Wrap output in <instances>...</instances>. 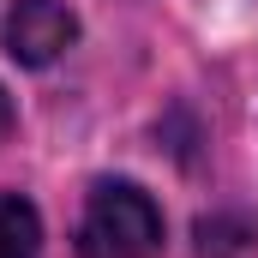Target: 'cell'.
I'll list each match as a JSON object with an SVG mask.
<instances>
[{
  "label": "cell",
  "instance_id": "1",
  "mask_svg": "<svg viewBox=\"0 0 258 258\" xmlns=\"http://www.w3.org/2000/svg\"><path fill=\"white\" fill-rule=\"evenodd\" d=\"M84 258H156L162 252V210L132 180H96L78 216Z\"/></svg>",
  "mask_w": 258,
  "mask_h": 258
},
{
  "label": "cell",
  "instance_id": "2",
  "mask_svg": "<svg viewBox=\"0 0 258 258\" xmlns=\"http://www.w3.org/2000/svg\"><path fill=\"white\" fill-rule=\"evenodd\" d=\"M78 42V12L66 0H12L6 12V54L18 66H48Z\"/></svg>",
  "mask_w": 258,
  "mask_h": 258
},
{
  "label": "cell",
  "instance_id": "3",
  "mask_svg": "<svg viewBox=\"0 0 258 258\" xmlns=\"http://www.w3.org/2000/svg\"><path fill=\"white\" fill-rule=\"evenodd\" d=\"M42 252V222L18 192L0 198V258H36Z\"/></svg>",
  "mask_w": 258,
  "mask_h": 258
},
{
  "label": "cell",
  "instance_id": "4",
  "mask_svg": "<svg viewBox=\"0 0 258 258\" xmlns=\"http://www.w3.org/2000/svg\"><path fill=\"white\" fill-rule=\"evenodd\" d=\"M6 120H12V102H6V90H0V132H6Z\"/></svg>",
  "mask_w": 258,
  "mask_h": 258
}]
</instances>
